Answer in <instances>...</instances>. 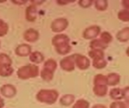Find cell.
I'll use <instances>...</instances> for the list:
<instances>
[{
    "mask_svg": "<svg viewBox=\"0 0 129 108\" xmlns=\"http://www.w3.org/2000/svg\"><path fill=\"white\" fill-rule=\"evenodd\" d=\"M51 44L58 54L65 56L70 53L72 46L70 38L65 34H57L51 39Z\"/></svg>",
    "mask_w": 129,
    "mask_h": 108,
    "instance_id": "1",
    "label": "cell"
},
{
    "mask_svg": "<svg viewBox=\"0 0 129 108\" xmlns=\"http://www.w3.org/2000/svg\"><path fill=\"white\" fill-rule=\"evenodd\" d=\"M59 98V93L55 89H41L36 94L37 101L46 105H53Z\"/></svg>",
    "mask_w": 129,
    "mask_h": 108,
    "instance_id": "2",
    "label": "cell"
},
{
    "mask_svg": "<svg viewBox=\"0 0 129 108\" xmlns=\"http://www.w3.org/2000/svg\"><path fill=\"white\" fill-rule=\"evenodd\" d=\"M39 75V68L35 64H27L18 69L16 75L21 80H27L37 77Z\"/></svg>",
    "mask_w": 129,
    "mask_h": 108,
    "instance_id": "3",
    "label": "cell"
},
{
    "mask_svg": "<svg viewBox=\"0 0 129 108\" xmlns=\"http://www.w3.org/2000/svg\"><path fill=\"white\" fill-rule=\"evenodd\" d=\"M93 92L99 98H103L107 95L108 92V86L106 76L102 74H98L94 77Z\"/></svg>",
    "mask_w": 129,
    "mask_h": 108,
    "instance_id": "4",
    "label": "cell"
},
{
    "mask_svg": "<svg viewBox=\"0 0 129 108\" xmlns=\"http://www.w3.org/2000/svg\"><path fill=\"white\" fill-rule=\"evenodd\" d=\"M69 21L65 18H58L52 21L51 24V29L52 32L60 34L68 28Z\"/></svg>",
    "mask_w": 129,
    "mask_h": 108,
    "instance_id": "5",
    "label": "cell"
},
{
    "mask_svg": "<svg viewBox=\"0 0 129 108\" xmlns=\"http://www.w3.org/2000/svg\"><path fill=\"white\" fill-rule=\"evenodd\" d=\"M74 58L75 65L80 70H86L89 68L90 65V61L89 58L84 55L80 53H74L72 54Z\"/></svg>",
    "mask_w": 129,
    "mask_h": 108,
    "instance_id": "6",
    "label": "cell"
},
{
    "mask_svg": "<svg viewBox=\"0 0 129 108\" xmlns=\"http://www.w3.org/2000/svg\"><path fill=\"white\" fill-rule=\"evenodd\" d=\"M101 33V28L97 25H93L86 27L82 33L83 38L86 40H93L96 39Z\"/></svg>",
    "mask_w": 129,
    "mask_h": 108,
    "instance_id": "7",
    "label": "cell"
},
{
    "mask_svg": "<svg viewBox=\"0 0 129 108\" xmlns=\"http://www.w3.org/2000/svg\"><path fill=\"white\" fill-rule=\"evenodd\" d=\"M59 65H60V68L65 72H73L76 68V65L74 63V60L72 55L66 56V57L61 59Z\"/></svg>",
    "mask_w": 129,
    "mask_h": 108,
    "instance_id": "8",
    "label": "cell"
},
{
    "mask_svg": "<svg viewBox=\"0 0 129 108\" xmlns=\"http://www.w3.org/2000/svg\"><path fill=\"white\" fill-rule=\"evenodd\" d=\"M17 93L16 86L11 84H6L1 86L0 94L6 98H13Z\"/></svg>",
    "mask_w": 129,
    "mask_h": 108,
    "instance_id": "9",
    "label": "cell"
},
{
    "mask_svg": "<svg viewBox=\"0 0 129 108\" xmlns=\"http://www.w3.org/2000/svg\"><path fill=\"white\" fill-rule=\"evenodd\" d=\"M23 39L29 43H35L39 39V32L35 28H28L23 32Z\"/></svg>",
    "mask_w": 129,
    "mask_h": 108,
    "instance_id": "10",
    "label": "cell"
},
{
    "mask_svg": "<svg viewBox=\"0 0 129 108\" xmlns=\"http://www.w3.org/2000/svg\"><path fill=\"white\" fill-rule=\"evenodd\" d=\"M32 52V47L28 44H20L15 49L16 55L19 57L29 56Z\"/></svg>",
    "mask_w": 129,
    "mask_h": 108,
    "instance_id": "11",
    "label": "cell"
},
{
    "mask_svg": "<svg viewBox=\"0 0 129 108\" xmlns=\"http://www.w3.org/2000/svg\"><path fill=\"white\" fill-rule=\"evenodd\" d=\"M25 17L27 21L35 22L37 18V6L31 4L27 7L25 11Z\"/></svg>",
    "mask_w": 129,
    "mask_h": 108,
    "instance_id": "12",
    "label": "cell"
},
{
    "mask_svg": "<svg viewBox=\"0 0 129 108\" xmlns=\"http://www.w3.org/2000/svg\"><path fill=\"white\" fill-rule=\"evenodd\" d=\"M44 56L42 52L35 51H32L30 55L29 56V60L32 64L37 65V64H41L44 61Z\"/></svg>",
    "mask_w": 129,
    "mask_h": 108,
    "instance_id": "13",
    "label": "cell"
},
{
    "mask_svg": "<svg viewBox=\"0 0 129 108\" xmlns=\"http://www.w3.org/2000/svg\"><path fill=\"white\" fill-rule=\"evenodd\" d=\"M107 83L108 86H115L119 84L121 76L116 72H112L106 76Z\"/></svg>",
    "mask_w": 129,
    "mask_h": 108,
    "instance_id": "14",
    "label": "cell"
},
{
    "mask_svg": "<svg viewBox=\"0 0 129 108\" xmlns=\"http://www.w3.org/2000/svg\"><path fill=\"white\" fill-rule=\"evenodd\" d=\"M116 39L121 43H125L129 41V27H126L119 30L116 34Z\"/></svg>",
    "mask_w": 129,
    "mask_h": 108,
    "instance_id": "15",
    "label": "cell"
},
{
    "mask_svg": "<svg viewBox=\"0 0 129 108\" xmlns=\"http://www.w3.org/2000/svg\"><path fill=\"white\" fill-rule=\"evenodd\" d=\"M92 65L94 68L97 69H104L107 65L106 60L105 59V56L103 57H97L95 58L92 59Z\"/></svg>",
    "mask_w": 129,
    "mask_h": 108,
    "instance_id": "16",
    "label": "cell"
},
{
    "mask_svg": "<svg viewBox=\"0 0 129 108\" xmlns=\"http://www.w3.org/2000/svg\"><path fill=\"white\" fill-rule=\"evenodd\" d=\"M54 72H55L52 71L49 69L43 67L42 71L40 72V77L44 82H51L54 77Z\"/></svg>",
    "mask_w": 129,
    "mask_h": 108,
    "instance_id": "17",
    "label": "cell"
},
{
    "mask_svg": "<svg viewBox=\"0 0 129 108\" xmlns=\"http://www.w3.org/2000/svg\"><path fill=\"white\" fill-rule=\"evenodd\" d=\"M89 46L90 49H99V50L104 51L108 47V45L105 44L100 38L99 39L96 38V39L91 40V42L89 44Z\"/></svg>",
    "mask_w": 129,
    "mask_h": 108,
    "instance_id": "18",
    "label": "cell"
},
{
    "mask_svg": "<svg viewBox=\"0 0 129 108\" xmlns=\"http://www.w3.org/2000/svg\"><path fill=\"white\" fill-rule=\"evenodd\" d=\"M75 101V96L73 94H65L60 98L59 102L60 105L64 107L70 106Z\"/></svg>",
    "mask_w": 129,
    "mask_h": 108,
    "instance_id": "19",
    "label": "cell"
},
{
    "mask_svg": "<svg viewBox=\"0 0 129 108\" xmlns=\"http://www.w3.org/2000/svg\"><path fill=\"white\" fill-rule=\"evenodd\" d=\"M110 97L114 101L121 100L123 99V89L120 88H114L110 91Z\"/></svg>",
    "mask_w": 129,
    "mask_h": 108,
    "instance_id": "20",
    "label": "cell"
},
{
    "mask_svg": "<svg viewBox=\"0 0 129 108\" xmlns=\"http://www.w3.org/2000/svg\"><path fill=\"white\" fill-rule=\"evenodd\" d=\"M14 72L12 65H0V77H11Z\"/></svg>",
    "mask_w": 129,
    "mask_h": 108,
    "instance_id": "21",
    "label": "cell"
},
{
    "mask_svg": "<svg viewBox=\"0 0 129 108\" xmlns=\"http://www.w3.org/2000/svg\"><path fill=\"white\" fill-rule=\"evenodd\" d=\"M94 6L98 11H104L108 7V1H107V0H95V1H94Z\"/></svg>",
    "mask_w": 129,
    "mask_h": 108,
    "instance_id": "22",
    "label": "cell"
},
{
    "mask_svg": "<svg viewBox=\"0 0 129 108\" xmlns=\"http://www.w3.org/2000/svg\"><path fill=\"white\" fill-rule=\"evenodd\" d=\"M13 60L8 54L5 53H0V65H12Z\"/></svg>",
    "mask_w": 129,
    "mask_h": 108,
    "instance_id": "23",
    "label": "cell"
},
{
    "mask_svg": "<svg viewBox=\"0 0 129 108\" xmlns=\"http://www.w3.org/2000/svg\"><path fill=\"white\" fill-rule=\"evenodd\" d=\"M43 67L55 72L57 67H58V62H56V60L54 59L49 58L44 62Z\"/></svg>",
    "mask_w": 129,
    "mask_h": 108,
    "instance_id": "24",
    "label": "cell"
},
{
    "mask_svg": "<svg viewBox=\"0 0 129 108\" xmlns=\"http://www.w3.org/2000/svg\"><path fill=\"white\" fill-rule=\"evenodd\" d=\"M9 30V26L7 22L0 18V37L6 36Z\"/></svg>",
    "mask_w": 129,
    "mask_h": 108,
    "instance_id": "25",
    "label": "cell"
},
{
    "mask_svg": "<svg viewBox=\"0 0 129 108\" xmlns=\"http://www.w3.org/2000/svg\"><path fill=\"white\" fill-rule=\"evenodd\" d=\"M100 39L105 44H106L107 45H109L110 43L112 42L113 37L111 33H110L109 32H107V31H105L103 32L100 33Z\"/></svg>",
    "mask_w": 129,
    "mask_h": 108,
    "instance_id": "26",
    "label": "cell"
},
{
    "mask_svg": "<svg viewBox=\"0 0 129 108\" xmlns=\"http://www.w3.org/2000/svg\"><path fill=\"white\" fill-rule=\"evenodd\" d=\"M117 17L121 21L129 22V10L125 9L120 10L118 12Z\"/></svg>",
    "mask_w": 129,
    "mask_h": 108,
    "instance_id": "27",
    "label": "cell"
},
{
    "mask_svg": "<svg viewBox=\"0 0 129 108\" xmlns=\"http://www.w3.org/2000/svg\"><path fill=\"white\" fill-rule=\"evenodd\" d=\"M110 108H129V101H114L110 104Z\"/></svg>",
    "mask_w": 129,
    "mask_h": 108,
    "instance_id": "28",
    "label": "cell"
},
{
    "mask_svg": "<svg viewBox=\"0 0 129 108\" xmlns=\"http://www.w3.org/2000/svg\"><path fill=\"white\" fill-rule=\"evenodd\" d=\"M72 108H90V103L85 99H79L74 103Z\"/></svg>",
    "mask_w": 129,
    "mask_h": 108,
    "instance_id": "29",
    "label": "cell"
},
{
    "mask_svg": "<svg viewBox=\"0 0 129 108\" xmlns=\"http://www.w3.org/2000/svg\"><path fill=\"white\" fill-rule=\"evenodd\" d=\"M88 56L90 58L93 59L97 57H103L105 56L104 51L99 49H90L88 51Z\"/></svg>",
    "mask_w": 129,
    "mask_h": 108,
    "instance_id": "30",
    "label": "cell"
},
{
    "mask_svg": "<svg viewBox=\"0 0 129 108\" xmlns=\"http://www.w3.org/2000/svg\"><path fill=\"white\" fill-rule=\"evenodd\" d=\"M93 0H79L78 2L79 6L83 9H88L92 6V4H93Z\"/></svg>",
    "mask_w": 129,
    "mask_h": 108,
    "instance_id": "31",
    "label": "cell"
},
{
    "mask_svg": "<svg viewBox=\"0 0 129 108\" xmlns=\"http://www.w3.org/2000/svg\"><path fill=\"white\" fill-rule=\"evenodd\" d=\"M123 89V99L126 101H129V86H126Z\"/></svg>",
    "mask_w": 129,
    "mask_h": 108,
    "instance_id": "32",
    "label": "cell"
},
{
    "mask_svg": "<svg viewBox=\"0 0 129 108\" xmlns=\"http://www.w3.org/2000/svg\"><path fill=\"white\" fill-rule=\"evenodd\" d=\"M11 2L16 5L22 6V5H25L27 2V0H11Z\"/></svg>",
    "mask_w": 129,
    "mask_h": 108,
    "instance_id": "33",
    "label": "cell"
},
{
    "mask_svg": "<svg viewBox=\"0 0 129 108\" xmlns=\"http://www.w3.org/2000/svg\"><path fill=\"white\" fill-rule=\"evenodd\" d=\"M74 2H75V0H73V1H70V0H68V1H66V0H58L57 4H59V5H66V4H68L73 3Z\"/></svg>",
    "mask_w": 129,
    "mask_h": 108,
    "instance_id": "34",
    "label": "cell"
},
{
    "mask_svg": "<svg viewBox=\"0 0 129 108\" xmlns=\"http://www.w3.org/2000/svg\"><path fill=\"white\" fill-rule=\"evenodd\" d=\"M121 4L125 9L129 10V0H123L121 1Z\"/></svg>",
    "mask_w": 129,
    "mask_h": 108,
    "instance_id": "35",
    "label": "cell"
},
{
    "mask_svg": "<svg viewBox=\"0 0 129 108\" xmlns=\"http://www.w3.org/2000/svg\"><path fill=\"white\" fill-rule=\"evenodd\" d=\"M31 2H32V4H34V5H35L37 7V5H40V4H42L44 3L45 1H42V0H40V1H36V0H32V1H30Z\"/></svg>",
    "mask_w": 129,
    "mask_h": 108,
    "instance_id": "36",
    "label": "cell"
},
{
    "mask_svg": "<svg viewBox=\"0 0 129 108\" xmlns=\"http://www.w3.org/2000/svg\"><path fill=\"white\" fill-rule=\"evenodd\" d=\"M92 108H107L105 105H102V104H96V105H94Z\"/></svg>",
    "mask_w": 129,
    "mask_h": 108,
    "instance_id": "37",
    "label": "cell"
},
{
    "mask_svg": "<svg viewBox=\"0 0 129 108\" xmlns=\"http://www.w3.org/2000/svg\"><path fill=\"white\" fill-rule=\"evenodd\" d=\"M4 99L2 98V96L0 95V108H4Z\"/></svg>",
    "mask_w": 129,
    "mask_h": 108,
    "instance_id": "38",
    "label": "cell"
},
{
    "mask_svg": "<svg viewBox=\"0 0 129 108\" xmlns=\"http://www.w3.org/2000/svg\"><path fill=\"white\" fill-rule=\"evenodd\" d=\"M126 55H127V56L129 57V46L128 47V48H127V49H126Z\"/></svg>",
    "mask_w": 129,
    "mask_h": 108,
    "instance_id": "39",
    "label": "cell"
},
{
    "mask_svg": "<svg viewBox=\"0 0 129 108\" xmlns=\"http://www.w3.org/2000/svg\"><path fill=\"white\" fill-rule=\"evenodd\" d=\"M0 47H1V42H0Z\"/></svg>",
    "mask_w": 129,
    "mask_h": 108,
    "instance_id": "40",
    "label": "cell"
}]
</instances>
